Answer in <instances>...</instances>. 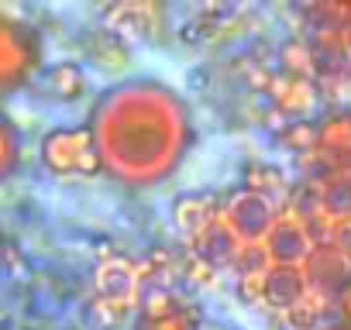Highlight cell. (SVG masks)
I'll use <instances>...</instances> for the list:
<instances>
[{"label": "cell", "instance_id": "cell-8", "mask_svg": "<svg viewBox=\"0 0 351 330\" xmlns=\"http://www.w3.org/2000/svg\"><path fill=\"white\" fill-rule=\"evenodd\" d=\"M306 292H310V285H306V275L300 265H269L262 272V306L276 309L279 316L286 309H293Z\"/></svg>", "mask_w": 351, "mask_h": 330}, {"label": "cell", "instance_id": "cell-3", "mask_svg": "<svg viewBox=\"0 0 351 330\" xmlns=\"http://www.w3.org/2000/svg\"><path fill=\"white\" fill-rule=\"evenodd\" d=\"M38 158L52 176H86V179L104 176L100 155H97V144L86 124L52 127L38 144Z\"/></svg>", "mask_w": 351, "mask_h": 330}, {"label": "cell", "instance_id": "cell-21", "mask_svg": "<svg viewBox=\"0 0 351 330\" xmlns=\"http://www.w3.org/2000/svg\"><path fill=\"white\" fill-rule=\"evenodd\" d=\"M124 320H128V309L117 306V303H107V299H100V296H93L90 306H86V323H90L93 330H121Z\"/></svg>", "mask_w": 351, "mask_h": 330}, {"label": "cell", "instance_id": "cell-24", "mask_svg": "<svg viewBox=\"0 0 351 330\" xmlns=\"http://www.w3.org/2000/svg\"><path fill=\"white\" fill-rule=\"evenodd\" d=\"M334 309H337V316H341V323L344 327H351V282L337 292V299H334Z\"/></svg>", "mask_w": 351, "mask_h": 330}, {"label": "cell", "instance_id": "cell-2", "mask_svg": "<svg viewBox=\"0 0 351 330\" xmlns=\"http://www.w3.org/2000/svg\"><path fill=\"white\" fill-rule=\"evenodd\" d=\"M42 69V38L32 25L0 14V97L35 79Z\"/></svg>", "mask_w": 351, "mask_h": 330}, {"label": "cell", "instance_id": "cell-14", "mask_svg": "<svg viewBox=\"0 0 351 330\" xmlns=\"http://www.w3.org/2000/svg\"><path fill=\"white\" fill-rule=\"evenodd\" d=\"M45 86H49V93L56 100L73 103L86 93V69L80 62H73V59H62V62L45 69Z\"/></svg>", "mask_w": 351, "mask_h": 330}, {"label": "cell", "instance_id": "cell-12", "mask_svg": "<svg viewBox=\"0 0 351 330\" xmlns=\"http://www.w3.org/2000/svg\"><path fill=\"white\" fill-rule=\"evenodd\" d=\"M83 49H86V59H90L97 69H104V73H121V69L131 62L128 42L117 38L114 31H107V28H93V31L83 38Z\"/></svg>", "mask_w": 351, "mask_h": 330}, {"label": "cell", "instance_id": "cell-4", "mask_svg": "<svg viewBox=\"0 0 351 330\" xmlns=\"http://www.w3.org/2000/svg\"><path fill=\"white\" fill-rule=\"evenodd\" d=\"M217 217L224 220V227L241 241V244H262L279 217V207L272 196L265 193H255V190H231L217 210Z\"/></svg>", "mask_w": 351, "mask_h": 330}, {"label": "cell", "instance_id": "cell-7", "mask_svg": "<svg viewBox=\"0 0 351 330\" xmlns=\"http://www.w3.org/2000/svg\"><path fill=\"white\" fill-rule=\"evenodd\" d=\"M306 275V285L327 299H337V292L351 282V251L334 244H317L310 258L300 265Z\"/></svg>", "mask_w": 351, "mask_h": 330}, {"label": "cell", "instance_id": "cell-11", "mask_svg": "<svg viewBox=\"0 0 351 330\" xmlns=\"http://www.w3.org/2000/svg\"><path fill=\"white\" fill-rule=\"evenodd\" d=\"M217 210H221V203L210 193H183V196L172 200V220L190 244L214 224Z\"/></svg>", "mask_w": 351, "mask_h": 330}, {"label": "cell", "instance_id": "cell-16", "mask_svg": "<svg viewBox=\"0 0 351 330\" xmlns=\"http://www.w3.org/2000/svg\"><path fill=\"white\" fill-rule=\"evenodd\" d=\"M279 73L282 76H300L317 83V59L310 38H286L279 45Z\"/></svg>", "mask_w": 351, "mask_h": 330}, {"label": "cell", "instance_id": "cell-17", "mask_svg": "<svg viewBox=\"0 0 351 330\" xmlns=\"http://www.w3.org/2000/svg\"><path fill=\"white\" fill-rule=\"evenodd\" d=\"M279 144L289 148L293 155H313L317 151V120L313 117H300V120H286L279 127Z\"/></svg>", "mask_w": 351, "mask_h": 330}, {"label": "cell", "instance_id": "cell-25", "mask_svg": "<svg viewBox=\"0 0 351 330\" xmlns=\"http://www.w3.org/2000/svg\"><path fill=\"white\" fill-rule=\"evenodd\" d=\"M320 330H351V327H344V323H341V320H334V323H324V327H320Z\"/></svg>", "mask_w": 351, "mask_h": 330}, {"label": "cell", "instance_id": "cell-20", "mask_svg": "<svg viewBox=\"0 0 351 330\" xmlns=\"http://www.w3.org/2000/svg\"><path fill=\"white\" fill-rule=\"evenodd\" d=\"M176 313H183V306H180V299H176L172 289L152 285L141 296V306H138V316L141 320H165V316H176Z\"/></svg>", "mask_w": 351, "mask_h": 330}, {"label": "cell", "instance_id": "cell-13", "mask_svg": "<svg viewBox=\"0 0 351 330\" xmlns=\"http://www.w3.org/2000/svg\"><path fill=\"white\" fill-rule=\"evenodd\" d=\"M155 25V8L152 4H117L107 11V31H114L117 38H141L148 35Z\"/></svg>", "mask_w": 351, "mask_h": 330}, {"label": "cell", "instance_id": "cell-23", "mask_svg": "<svg viewBox=\"0 0 351 330\" xmlns=\"http://www.w3.org/2000/svg\"><path fill=\"white\" fill-rule=\"evenodd\" d=\"M134 330H197V323H193V316L183 309V313L165 316V320H141V316H138Z\"/></svg>", "mask_w": 351, "mask_h": 330}, {"label": "cell", "instance_id": "cell-5", "mask_svg": "<svg viewBox=\"0 0 351 330\" xmlns=\"http://www.w3.org/2000/svg\"><path fill=\"white\" fill-rule=\"evenodd\" d=\"M262 248H265L272 265H303L310 258V251L317 248L313 231L306 224V214L296 210V207L279 210V217H276L269 238L262 241Z\"/></svg>", "mask_w": 351, "mask_h": 330}, {"label": "cell", "instance_id": "cell-6", "mask_svg": "<svg viewBox=\"0 0 351 330\" xmlns=\"http://www.w3.org/2000/svg\"><path fill=\"white\" fill-rule=\"evenodd\" d=\"M317 173L351 169V107H334L317 117Z\"/></svg>", "mask_w": 351, "mask_h": 330}, {"label": "cell", "instance_id": "cell-15", "mask_svg": "<svg viewBox=\"0 0 351 330\" xmlns=\"http://www.w3.org/2000/svg\"><path fill=\"white\" fill-rule=\"evenodd\" d=\"M330 306H334V299H327V296H320V292L310 289L293 309L282 313V323H286L289 330H320V327L327 323Z\"/></svg>", "mask_w": 351, "mask_h": 330}, {"label": "cell", "instance_id": "cell-26", "mask_svg": "<svg viewBox=\"0 0 351 330\" xmlns=\"http://www.w3.org/2000/svg\"><path fill=\"white\" fill-rule=\"evenodd\" d=\"M0 255H4V234H0Z\"/></svg>", "mask_w": 351, "mask_h": 330}, {"label": "cell", "instance_id": "cell-22", "mask_svg": "<svg viewBox=\"0 0 351 330\" xmlns=\"http://www.w3.org/2000/svg\"><path fill=\"white\" fill-rule=\"evenodd\" d=\"M217 28H221V18H217L214 11H204V14H197L193 21H186L180 35H183V42H193V45H200V42L214 38V35H217Z\"/></svg>", "mask_w": 351, "mask_h": 330}, {"label": "cell", "instance_id": "cell-19", "mask_svg": "<svg viewBox=\"0 0 351 330\" xmlns=\"http://www.w3.org/2000/svg\"><path fill=\"white\" fill-rule=\"evenodd\" d=\"M241 186L245 190H255V193H265L276 200V193L286 190V176L269 162H248L245 165V176H241Z\"/></svg>", "mask_w": 351, "mask_h": 330}, {"label": "cell", "instance_id": "cell-9", "mask_svg": "<svg viewBox=\"0 0 351 330\" xmlns=\"http://www.w3.org/2000/svg\"><path fill=\"white\" fill-rule=\"evenodd\" d=\"M265 90H269L276 110H282L289 120L310 117V110L320 103V86H317L313 79H300V76H282V73H276Z\"/></svg>", "mask_w": 351, "mask_h": 330}, {"label": "cell", "instance_id": "cell-10", "mask_svg": "<svg viewBox=\"0 0 351 330\" xmlns=\"http://www.w3.org/2000/svg\"><path fill=\"white\" fill-rule=\"evenodd\" d=\"M138 279H141V275H138V268H134L128 258L110 255V258H104L100 268H97V296L107 299V303H117V306L131 309V303H134V296H138Z\"/></svg>", "mask_w": 351, "mask_h": 330}, {"label": "cell", "instance_id": "cell-1", "mask_svg": "<svg viewBox=\"0 0 351 330\" xmlns=\"http://www.w3.org/2000/svg\"><path fill=\"white\" fill-rule=\"evenodd\" d=\"M86 127L104 176L128 190L165 183L197 141L190 103L152 76L107 86L93 100Z\"/></svg>", "mask_w": 351, "mask_h": 330}, {"label": "cell", "instance_id": "cell-18", "mask_svg": "<svg viewBox=\"0 0 351 330\" xmlns=\"http://www.w3.org/2000/svg\"><path fill=\"white\" fill-rule=\"evenodd\" d=\"M18 162H21V134L14 120L0 110V186L18 173Z\"/></svg>", "mask_w": 351, "mask_h": 330}]
</instances>
